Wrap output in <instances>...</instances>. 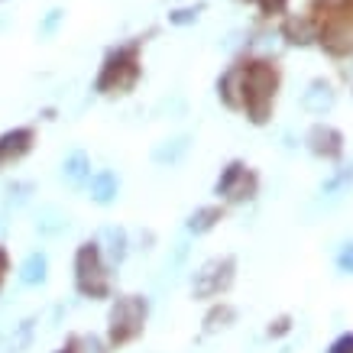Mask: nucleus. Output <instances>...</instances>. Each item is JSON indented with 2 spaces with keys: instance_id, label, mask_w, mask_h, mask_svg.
Returning a JSON list of instances; mask_svg holds the SVG:
<instances>
[{
  "instance_id": "f257e3e1",
  "label": "nucleus",
  "mask_w": 353,
  "mask_h": 353,
  "mask_svg": "<svg viewBox=\"0 0 353 353\" xmlns=\"http://www.w3.org/2000/svg\"><path fill=\"white\" fill-rule=\"evenodd\" d=\"M279 91V72L269 62L243 65V110L253 123H266Z\"/></svg>"
},
{
  "instance_id": "f03ea898",
  "label": "nucleus",
  "mask_w": 353,
  "mask_h": 353,
  "mask_svg": "<svg viewBox=\"0 0 353 353\" xmlns=\"http://www.w3.org/2000/svg\"><path fill=\"white\" fill-rule=\"evenodd\" d=\"M146 318H150V301L143 295H123V299L114 301L108 318V341L110 347H123V343L137 341L143 327H146Z\"/></svg>"
},
{
  "instance_id": "7ed1b4c3",
  "label": "nucleus",
  "mask_w": 353,
  "mask_h": 353,
  "mask_svg": "<svg viewBox=\"0 0 353 353\" xmlns=\"http://www.w3.org/2000/svg\"><path fill=\"white\" fill-rule=\"evenodd\" d=\"M75 285L85 299H108L110 295V276H108V263L101 253V243L88 240L78 246L75 253Z\"/></svg>"
},
{
  "instance_id": "20e7f679",
  "label": "nucleus",
  "mask_w": 353,
  "mask_h": 353,
  "mask_svg": "<svg viewBox=\"0 0 353 353\" xmlns=\"http://www.w3.org/2000/svg\"><path fill=\"white\" fill-rule=\"evenodd\" d=\"M139 81V62H137V46L117 49L108 55V62L97 75V91L101 94H127Z\"/></svg>"
},
{
  "instance_id": "39448f33",
  "label": "nucleus",
  "mask_w": 353,
  "mask_h": 353,
  "mask_svg": "<svg viewBox=\"0 0 353 353\" xmlns=\"http://www.w3.org/2000/svg\"><path fill=\"white\" fill-rule=\"evenodd\" d=\"M234 279H236V259L234 256H214L194 272L192 295L198 301L217 299V295H224V292L234 285Z\"/></svg>"
},
{
  "instance_id": "423d86ee",
  "label": "nucleus",
  "mask_w": 353,
  "mask_h": 353,
  "mask_svg": "<svg viewBox=\"0 0 353 353\" xmlns=\"http://www.w3.org/2000/svg\"><path fill=\"white\" fill-rule=\"evenodd\" d=\"M256 192H259V175L243 159L227 162L221 179L214 182V194H221L227 201H250V198H256Z\"/></svg>"
},
{
  "instance_id": "0eeeda50",
  "label": "nucleus",
  "mask_w": 353,
  "mask_h": 353,
  "mask_svg": "<svg viewBox=\"0 0 353 353\" xmlns=\"http://www.w3.org/2000/svg\"><path fill=\"white\" fill-rule=\"evenodd\" d=\"M305 143H308V150L314 152L318 159L337 162L343 156V133L341 130H334V127H327V123H314V127L308 130Z\"/></svg>"
},
{
  "instance_id": "6e6552de",
  "label": "nucleus",
  "mask_w": 353,
  "mask_h": 353,
  "mask_svg": "<svg viewBox=\"0 0 353 353\" xmlns=\"http://www.w3.org/2000/svg\"><path fill=\"white\" fill-rule=\"evenodd\" d=\"M188 150H192V137H188V133H182V137H169V139H162V143H156V150H152V162L162 165V169L182 165L185 156H188Z\"/></svg>"
},
{
  "instance_id": "1a4fd4ad",
  "label": "nucleus",
  "mask_w": 353,
  "mask_h": 353,
  "mask_svg": "<svg viewBox=\"0 0 353 353\" xmlns=\"http://www.w3.org/2000/svg\"><path fill=\"white\" fill-rule=\"evenodd\" d=\"M334 101H337V91L331 88V81L318 78V81H311L308 91L301 94V108L308 110V114H327V110L334 108Z\"/></svg>"
},
{
  "instance_id": "9d476101",
  "label": "nucleus",
  "mask_w": 353,
  "mask_h": 353,
  "mask_svg": "<svg viewBox=\"0 0 353 353\" xmlns=\"http://www.w3.org/2000/svg\"><path fill=\"white\" fill-rule=\"evenodd\" d=\"M217 94L230 110H243V65H234L230 72L221 75L217 81Z\"/></svg>"
},
{
  "instance_id": "9b49d317",
  "label": "nucleus",
  "mask_w": 353,
  "mask_h": 353,
  "mask_svg": "<svg viewBox=\"0 0 353 353\" xmlns=\"http://www.w3.org/2000/svg\"><path fill=\"white\" fill-rule=\"evenodd\" d=\"M221 221H224V208L221 204H204V208H194L192 214H188L185 230L192 236H204V234H211Z\"/></svg>"
},
{
  "instance_id": "f8f14e48",
  "label": "nucleus",
  "mask_w": 353,
  "mask_h": 353,
  "mask_svg": "<svg viewBox=\"0 0 353 353\" xmlns=\"http://www.w3.org/2000/svg\"><path fill=\"white\" fill-rule=\"evenodd\" d=\"M32 146V130L26 127H17V130H7L3 137H0V162H13L26 156Z\"/></svg>"
},
{
  "instance_id": "ddd939ff",
  "label": "nucleus",
  "mask_w": 353,
  "mask_h": 353,
  "mask_svg": "<svg viewBox=\"0 0 353 353\" xmlns=\"http://www.w3.org/2000/svg\"><path fill=\"white\" fill-rule=\"evenodd\" d=\"M117 192H120V179L110 169H101L88 179V194H91L94 204H110L117 198Z\"/></svg>"
},
{
  "instance_id": "4468645a",
  "label": "nucleus",
  "mask_w": 353,
  "mask_h": 353,
  "mask_svg": "<svg viewBox=\"0 0 353 353\" xmlns=\"http://www.w3.org/2000/svg\"><path fill=\"white\" fill-rule=\"evenodd\" d=\"M32 334H36V318H23L20 324H13V331L0 341V350L3 353H23L30 350Z\"/></svg>"
},
{
  "instance_id": "2eb2a0df",
  "label": "nucleus",
  "mask_w": 353,
  "mask_h": 353,
  "mask_svg": "<svg viewBox=\"0 0 353 353\" xmlns=\"http://www.w3.org/2000/svg\"><path fill=\"white\" fill-rule=\"evenodd\" d=\"M62 179L68 185H85L88 179H91V159H88V152L85 150H75L68 159L62 162Z\"/></svg>"
},
{
  "instance_id": "dca6fc26",
  "label": "nucleus",
  "mask_w": 353,
  "mask_h": 353,
  "mask_svg": "<svg viewBox=\"0 0 353 353\" xmlns=\"http://www.w3.org/2000/svg\"><path fill=\"white\" fill-rule=\"evenodd\" d=\"M46 279H49V259H46V253H30L20 263V282L23 285H43Z\"/></svg>"
},
{
  "instance_id": "f3484780",
  "label": "nucleus",
  "mask_w": 353,
  "mask_h": 353,
  "mask_svg": "<svg viewBox=\"0 0 353 353\" xmlns=\"http://www.w3.org/2000/svg\"><path fill=\"white\" fill-rule=\"evenodd\" d=\"M236 321V308L234 305H227V301H221V305H214V308L204 314V334H217V331H227L230 324Z\"/></svg>"
},
{
  "instance_id": "a211bd4d",
  "label": "nucleus",
  "mask_w": 353,
  "mask_h": 353,
  "mask_svg": "<svg viewBox=\"0 0 353 353\" xmlns=\"http://www.w3.org/2000/svg\"><path fill=\"white\" fill-rule=\"evenodd\" d=\"M36 230L43 236H59L62 230H68V217L59 208H43L39 217H36Z\"/></svg>"
},
{
  "instance_id": "6ab92c4d",
  "label": "nucleus",
  "mask_w": 353,
  "mask_h": 353,
  "mask_svg": "<svg viewBox=\"0 0 353 353\" xmlns=\"http://www.w3.org/2000/svg\"><path fill=\"white\" fill-rule=\"evenodd\" d=\"M104 243H108V256H110V263H123L127 259V250H130V243H127V230L123 227H104Z\"/></svg>"
},
{
  "instance_id": "aec40b11",
  "label": "nucleus",
  "mask_w": 353,
  "mask_h": 353,
  "mask_svg": "<svg viewBox=\"0 0 353 353\" xmlns=\"http://www.w3.org/2000/svg\"><path fill=\"white\" fill-rule=\"evenodd\" d=\"M285 39L289 43H299V46H308V43H314L318 39V26H314V20H295L292 17L289 23H285Z\"/></svg>"
},
{
  "instance_id": "412c9836",
  "label": "nucleus",
  "mask_w": 353,
  "mask_h": 353,
  "mask_svg": "<svg viewBox=\"0 0 353 353\" xmlns=\"http://www.w3.org/2000/svg\"><path fill=\"white\" fill-rule=\"evenodd\" d=\"M350 185H353V165H343V169L334 172L331 179L321 182V194H343Z\"/></svg>"
},
{
  "instance_id": "4be33fe9",
  "label": "nucleus",
  "mask_w": 353,
  "mask_h": 353,
  "mask_svg": "<svg viewBox=\"0 0 353 353\" xmlns=\"http://www.w3.org/2000/svg\"><path fill=\"white\" fill-rule=\"evenodd\" d=\"M62 20H65V10H59V7H55V10H49L43 17V23H39V36H43V39H46V36H52V32L59 30V23H62Z\"/></svg>"
},
{
  "instance_id": "5701e85b",
  "label": "nucleus",
  "mask_w": 353,
  "mask_h": 353,
  "mask_svg": "<svg viewBox=\"0 0 353 353\" xmlns=\"http://www.w3.org/2000/svg\"><path fill=\"white\" fill-rule=\"evenodd\" d=\"M337 272L353 276V243H343L341 246V253H337Z\"/></svg>"
},
{
  "instance_id": "b1692460",
  "label": "nucleus",
  "mask_w": 353,
  "mask_h": 353,
  "mask_svg": "<svg viewBox=\"0 0 353 353\" xmlns=\"http://www.w3.org/2000/svg\"><path fill=\"white\" fill-rule=\"evenodd\" d=\"M32 185L30 182H17V185H7V198H10V204H23L26 198H30Z\"/></svg>"
},
{
  "instance_id": "393cba45",
  "label": "nucleus",
  "mask_w": 353,
  "mask_h": 353,
  "mask_svg": "<svg viewBox=\"0 0 353 353\" xmlns=\"http://www.w3.org/2000/svg\"><path fill=\"white\" fill-rule=\"evenodd\" d=\"M327 353H353V331L341 334V337H334L331 347H327Z\"/></svg>"
},
{
  "instance_id": "a878e982",
  "label": "nucleus",
  "mask_w": 353,
  "mask_h": 353,
  "mask_svg": "<svg viewBox=\"0 0 353 353\" xmlns=\"http://www.w3.org/2000/svg\"><path fill=\"white\" fill-rule=\"evenodd\" d=\"M292 331V318H289V314H282V318H276V321H272V324H269V337H285V334H289Z\"/></svg>"
},
{
  "instance_id": "bb28decb",
  "label": "nucleus",
  "mask_w": 353,
  "mask_h": 353,
  "mask_svg": "<svg viewBox=\"0 0 353 353\" xmlns=\"http://www.w3.org/2000/svg\"><path fill=\"white\" fill-rule=\"evenodd\" d=\"M198 10H201V7H194V10H192V7H188V10H175L169 20L175 23V26H185V23H194V20H198Z\"/></svg>"
},
{
  "instance_id": "cd10ccee",
  "label": "nucleus",
  "mask_w": 353,
  "mask_h": 353,
  "mask_svg": "<svg viewBox=\"0 0 353 353\" xmlns=\"http://www.w3.org/2000/svg\"><path fill=\"white\" fill-rule=\"evenodd\" d=\"M253 3H256L263 13H269V17H272V13H282V10H285V3H289V0H253Z\"/></svg>"
},
{
  "instance_id": "c85d7f7f",
  "label": "nucleus",
  "mask_w": 353,
  "mask_h": 353,
  "mask_svg": "<svg viewBox=\"0 0 353 353\" xmlns=\"http://www.w3.org/2000/svg\"><path fill=\"white\" fill-rule=\"evenodd\" d=\"M81 347H85L88 353H104V350H101V341H97V337H85V341H81Z\"/></svg>"
},
{
  "instance_id": "c756f323",
  "label": "nucleus",
  "mask_w": 353,
  "mask_h": 353,
  "mask_svg": "<svg viewBox=\"0 0 353 353\" xmlns=\"http://www.w3.org/2000/svg\"><path fill=\"white\" fill-rule=\"evenodd\" d=\"M55 353H81V350H78V341H72V343H65L62 350H55Z\"/></svg>"
},
{
  "instance_id": "7c9ffc66",
  "label": "nucleus",
  "mask_w": 353,
  "mask_h": 353,
  "mask_svg": "<svg viewBox=\"0 0 353 353\" xmlns=\"http://www.w3.org/2000/svg\"><path fill=\"white\" fill-rule=\"evenodd\" d=\"M3 272H7V253L0 250V279H3Z\"/></svg>"
}]
</instances>
